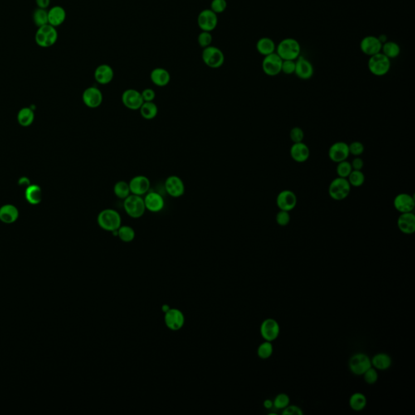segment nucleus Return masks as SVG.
<instances>
[{"label":"nucleus","instance_id":"obj_1","mask_svg":"<svg viewBox=\"0 0 415 415\" xmlns=\"http://www.w3.org/2000/svg\"><path fill=\"white\" fill-rule=\"evenodd\" d=\"M97 221L101 228L110 232L118 231V229L122 226L121 215L113 208L102 210L98 214Z\"/></svg>","mask_w":415,"mask_h":415},{"label":"nucleus","instance_id":"obj_2","mask_svg":"<svg viewBox=\"0 0 415 415\" xmlns=\"http://www.w3.org/2000/svg\"><path fill=\"white\" fill-rule=\"evenodd\" d=\"M276 53L282 60H296L300 56L301 46L296 39H283L276 46Z\"/></svg>","mask_w":415,"mask_h":415},{"label":"nucleus","instance_id":"obj_3","mask_svg":"<svg viewBox=\"0 0 415 415\" xmlns=\"http://www.w3.org/2000/svg\"><path fill=\"white\" fill-rule=\"evenodd\" d=\"M58 37L59 35L56 28L49 24L37 28V32L35 34V41L41 48H50L54 46L57 41Z\"/></svg>","mask_w":415,"mask_h":415},{"label":"nucleus","instance_id":"obj_4","mask_svg":"<svg viewBox=\"0 0 415 415\" xmlns=\"http://www.w3.org/2000/svg\"><path fill=\"white\" fill-rule=\"evenodd\" d=\"M123 208L126 213L134 219L140 218L146 211L144 198L133 194L123 200Z\"/></svg>","mask_w":415,"mask_h":415},{"label":"nucleus","instance_id":"obj_5","mask_svg":"<svg viewBox=\"0 0 415 415\" xmlns=\"http://www.w3.org/2000/svg\"><path fill=\"white\" fill-rule=\"evenodd\" d=\"M351 187L347 178L337 177L329 184L328 192L334 201H344L350 194Z\"/></svg>","mask_w":415,"mask_h":415},{"label":"nucleus","instance_id":"obj_6","mask_svg":"<svg viewBox=\"0 0 415 415\" xmlns=\"http://www.w3.org/2000/svg\"><path fill=\"white\" fill-rule=\"evenodd\" d=\"M370 72L376 76H383L388 73L391 69V60L386 57L383 53L370 56L367 63Z\"/></svg>","mask_w":415,"mask_h":415},{"label":"nucleus","instance_id":"obj_7","mask_svg":"<svg viewBox=\"0 0 415 415\" xmlns=\"http://www.w3.org/2000/svg\"><path fill=\"white\" fill-rule=\"evenodd\" d=\"M201 57L206 66L210 69H219L225 63L224 53L216 46H209L204 48Z\"/></svg>","mask_w":415,"mask_h":415},{"label":"nucleus","instance_id":"obj_8","mask_svg":"<svg viewBox=\"0 0 415 415\" xmlns=\"http://www.w3.org/2000/svg\"><path fill=\"white\" fill-rule=\"evenodd\" d=\"M372 367L371 358L364 353H356L349 358V371L355 376H363V373Z\"/></svg>","mask_w":415,"mask_h":415},{"label":"nucleus","instance_id":"obj_9","mask_svg":"<svg viewBox=\"0 0 415 415\" xmlns=\"http://www.w3.org/2000/svg\"><path fill=\"white\" fill-rule=\"evenodd\" d=\"M283 60L276 52L266 55L262 61V70L265 75L276 76L281 72Z\"/></svg>","mask_w":415,"mask_h":415},{"label":"nucleus","instance_id":"obj_10","mask_svg":"<svg viewBox=\"0 0 415 415\" xmlns=\"http://www.w3.org/2000/svg\"><path fill=\"white\" fill-rule=\"evenodd\" d=\"M280 325L276 319L267 318L260 324V332L263 339L267 342H274L280 335Z\"/></svg>","mask_w":415,"mask_h":415},{"label":"nucleus","instance_id":"obj_11","mask_svg":"<svg viewBox=\"0 0 415 415\" xmlns=\"http://www.w3.org/2000/svg\"><path fill=\"white\" fill-rule=\"evenodd\" d=\"M197 24L202 31L211 33L217 28L218 17L217 14L212 12L210 8L205 9L199 13Z\"/></svg>","mask_w":415,"mask_h":415},{"label":"nucleus","instance_id":"obj_12","mask_svg":"<svg viewBox=\"0 0 415 415\" xmlns=\"http://www.w3.org/2000/svg\"><path fill=\"white\" fill-rule=\"evenodd\" d=\"M298 198L291 190H283L279 192L276 198V205L280 210L290 212L295 208Z\"/></svg>","mask_w":415,"mask_h":415},{"label":"nucleus","instance_id":"obj_13","mask_svg":"<svg viewBox=\"0 0 415 415\" xmlns=\"http://www.w3.org/2000/svg\"><path fill=\"white\" fill-rule=\"evenodd\" d=\"M122 103L127 109L131 110H139L144 100L141 93L137 89H126L122 94Z\"/></svg>","mask_w":415,"mask_h":415},{"label":"nucleus","instance_id":"obj_14","mask_svg":"<svg viewBox=\"0 0 415 415\" xmlns=\"http://www.w3.org/2000/svg\"><path fill=\"white\" fill-rule=\"evenodd\" d=\"M329 159L332 162L338 163L349 158V144L344 141H338L333 143L328 152Z\"/></svg>","mask_w":415,"mask_h":415},{"label":"nucleus","instance_id":"obj_15","mask_svg":"<svg viewBox=\"0 0 415 415\" xmlns=\"http://www.w3.org/2000/svg\"><path fill=\"white\" fill-rule=\"evenodd\" d=\"M165 188L167 194L173 198H179L185 193V184L183 179L177 175H171L165 181Z\"/></svg>","mask_w":415,"mask_h":415},{"label":"nucleus","instance_id":"obj_16","mask_svg":"<svg viewBox=\"0 0 415 415\" xmlns=\"http://www.w3.org/2000/svg\"><path fill=\"white\" fill-rule=\"evenodd\" d=\"M82 100L87 107L96 109L103 103V94L97 87H89L83 93Z\"/></svg>","mask_w":415,"mask_h":415},{"label":"nucleus","instance_id":"obj_17","mask_svg":"<svg viewBox=\"0 0 415 415\" xmlns=\"http://www.w3.org/2000/svg\"><path fill=\"white\" fill-rule=\"evenodd\" d=\"M393 206L400 213L413 212L415 208V196L405 192L400 193L395 196Z\"/></svg>","mask_w":415,"mask_h":415},{"label":"nucleus","instance_id":"obj_18","mask_svg":"<svg viewBox=\"0 0 415 415\" xmlns=\"http://www.w3.org/2000/svg\"><path fill=\"white\" fill-rule=\"evenodd\" d=\"M383 44L380 41L378 37L369 35L363 37L360 41V50L364 55L368 56L377 55L381 52Z\"/></svg>","mask_w":415,"mask_h":415},{"label":"nucleus","instance_id":"obj_19","mask_svg":"<svg viewBox=\"0 0 415 415\" xmlns=\"http://www.w3.org/2000/svg\"><path fill=\"white\" fill-rule=\"evenodd\" d=\"M165 313V323L171 330L178 331L183 328L185 318L182 311L175 308H170Z\"/></svg>","mask_w":415,"mask_h":415},{"label":"nucleus","instance_id":"obj_20","mask_svg":"<svg viewBox=\"0 0 415 415\" xmlns=\"http://www.w3.org/2000/svg\"><path fill=\"white\" fill-rule=\"evenodd\" d=\"M131 194L143 196L149 192L150 180L144 175H137L133 177L129 182Z\"/></svg>","mask_w":415,"mask_h":415},{"label":"nucleus","instance_id":"obj_21","mask_svg":"<svg viewBox=\"0 0 415 415\" xmlns=\"http://www.w3.org/2000/svg\"><path fill=\"white\" fill-rule=\"evenodd\" d=\"M144 206L148 212H159L165 207V200L162 195L157 192H148L144 195Z\"/></svg>","mask_w":415,"mask_h":415},{"label":"nucleus","instance_id":"obj_22","mask_svg":"<svg viewBox=\"0 0 415 415\" xmlns=\"http://www.w3.org/2000/svg\"><path fill=\"white\" fill-rule=\"evenodd\" d=\"M294 74L301 80H309L314 75V67L309 60L299 56L295 60Z\"/></svg>","mask_w":415,"mask_h":415},{"label":"nucleus","instance_id":"obj_23","mask_svg":"<svg viewBox=\"0 0 415 415\" xmlns=\"http://www.w3.org/2000/svg\"><path fill=\"white\" fill-rule=\"evenodd\" d=\"M397 227L405 235H413L415 232V215L413 212L401 213L397 219Z\"/></svg>","mask_w":415,"mask_h":415},{"label":"nucleus","instance_id":"obj_24","mask_svg":"<svg viewBox=\"0 0 415 415\" xmlns=\"http://www.w3.org/2000/svg\"><path fill=\"white\" fill-rule=\"evenodd\" d=\"M114 71L108 64H101L94 71V79L100 85L110 84L114 79Z\"/></svg>","mask_w":415,"mask_h":415},{"label":"nucleus","instance_id":"obj_25","mask_svg":"<svg viewBox=\"0 0 415 415\" xmlns=\"http://www.w3.org/2000/svg\"><path fill=\"white\" fill-rule=\"evenodd\" d=\"M290 157L294 162L304 163L310 158V148L304 143H294L290 149Z\"/></svg>","mask_w":415,"mask_h":415},{"label":"nucleus","instance_id":"obj_26","mask_svg":"<svg viewBox=\"0 0 415 415\" xmlns=\"http://www.w3.org/2000/svg\"><path fill=\"white\" fill-rule=\"evenodd\" d=\"M66 18V11L61 6H53L48 10V24L54 27L57 28L63 25Z\"/></svg>","mask_w":415,"mask_h":415},{"label":"nucleus","instance_id":"obj_27","mask_svg":"<svg viewBox=\"0 0 415 415\" xmlns=\"http://www.w3.org/2000/svg\"><path fill=\"white\" fill-rule=\"evenodd\" d=\"M150 80L156 86H167L171 81V74L167 69L156 68L151 71Z\"/></svg>","mask_w":415,"mask_h":415},{"label":"nucleus","instance_id":"obj_28","mask_svg":"<svg viewBox=\"0 0 415 415\" xmlns=\"http://www.w3.org/2000/svg\"><path fill=\"white\" fill-rule=\"evenodd\" d=\"M19 211L16 206L5 205L0 208V221L3 223L12 224L18 219Z\"/></svg>","mask_w":415,"mask_h":415},{"label":"nucleus","instance_id":"obj_29","mask_svg":"<svg viewBox=\"0 0 415 415\" xmlns=\"http://www.w3.org/2000/svg\"><path fill=\"white\" fill-rule=\"evenodd\" d=\"M372 367L379 371H385L390 368L392 360L391 356L386 353H378L371 358Z\"/></svg>","mask_w":415,"mask_h":415},{"label":"nucleus","instance_id":"obj_30","mask_svg":"<svg viewBox=\"0 0 415 415\" xmlns=\"http://www.w3.org/2000/svg\"><path fill=\"white\" fill-rule=\"evenodd\" d=\"M276 46L274 40L270 37H261L256 42V50L259 54L264 56L276 52Z\"/></svg>","mask_w":415,"mask_h":415},{"label":"nucleus","instance_id":"obj_31","mask_svg":"<svg viewBox=\"0 0 415 415\" xmlns=\"http://www.w3.org/2000/svg\"><path fill=\"white\" fill-rule=\"evenodd\" d=\"M367 400L365 395L362 392H354L350 396L349 400V407L356 412L362 411L367 406Z\"/></svg>","mask_w":415,"mask_h":415},{"label":"nucleus","instance_id":"obj_32","mask_svg":"<svg viewBox=\"0 0 415 415\" xmlns=\"http://www.w3.org/2000/svg\"><path fill=\"white\" fill-rule=\"evenodd\" d=\"M25 198L31 205H38L42 198L41 187L37 185H30L25 190Z\"/></svg>","mask_w":415,"mask_h":415},{"label":"nucleus","instance_id":"obj_33","mask_svg":"<svg viewBox=\"0 0 415 415\" xmlns=\"http://www.w3.org/2000/svg\"><path fill=\"white\" fill-rule=\"evenodd\" d=\"M139 110L142 118L146 120L154 119L158 113V106L153 102H144Z\"/></svg>","mask_w":415,"mask_h":415},{"label":"nucleus","instance_id":"obj_34","mask_svg":"<svg viewBox=\"0 0 415 415\" xmlns=\"http://www.w3.org/2000/svg\"><path fill=\"white\" fill-rule=\"evenodd\" d=\"M381 53H383V55H385L386 57H388L389 60L395 59L398 57V55H400L401 47L395 41H387L383 44Z\"/></svg>","mask_w":415,"mask_h":415},{"label":"nucleus","instance_id":"obj_35","mask_svg":"<svg viewBox=\"0 0 415 415\" xmlns=\"http://www.w3.org/2000/svg\"><path fill=\"white\" fill-rule=\"evenodd\" d=\"M17 120L21 126L29 127L35 120V113L30 108H23L19 111Z\"/></svg>","mask_w":415,"mask_h":415},{"label":"nucleus","instance_id":"obj_36","mask_svg":"<svg viewBox=\"0 0 415 415\" xmlns=\"http://www.w3.org/2000/svg\"><path fill=\"white\" fill-rule=\"evenodd\" d=\"M113 191H114L115 196L120 199V200H124V199L127 198L128 196H130L131 195L129 183L128 182H126V181H118L114 185Z\"/></svg>","mask_w":415,"mask_h":415},{"label":"nucleus","instance_id":"obj_37","mask_svg":"<svg viewBox=\"0 0 415 415\" xmlns=\"http://www.w3.org/2000/svg\"><path fill=\"white\" fill-rule=\"evenodd\" d=\"M33 21L37 28L48 24V11L47 9L37 7L33 12Z\"/></svg>","mask_w":415,"mask_h":415},{"label":"nucleus","instance_id":"obj_38","mask_svg":"<svg viewBox=\"0 0 415 415\" xmlns=\"http://www.w3.org/2000/svg\"><path fill=\"white\" fill-rule=\"evenodd\" d=\"M117 236L124 242H130L134 240L136 232L129 226H121L117 231Z\"/></svg>","mask_w":415,"mask_h":415},{"label":"nucleus","instance_id":"obj_39","mask_svg":"<svg viewBox=\"0 0 415 415\" xmlns=\"http://www.w3.org/2000/svg\"><path fill=\"white\" fill-rule=\"evenodd\" d=\"M365 174L362 171H354L353 170L351 173L348 176L347 180L349 181V184L351 187H360L365 183Z\"/></svg>","mask_w":415,"mask_h":415},{"label":"nucleus","instance_id":"obj_40","mask_svg":"<svg viewBox=\"0 0 415 415\" xmlns=\"http://www.w3.org/2000/svg\"><path fill=\"white\" fill-rule=\"evenodd\" d=\"M273 353H274V346L272 344V342L265 341L258 346L257 355L261 359H268L271 357Z\"/></svg>","mask_w":415,"mask_h":415},{"label":"nucleus","instance_id":"obj_41","mask_svg":"<svg viewBox=\"0 0 415 415\" xmlns=\"http://www.w3.org/2000/svg\"><path fill=\"white\" fill-rule=\"evenodd\" d=\"M337 164H338V166L336 168V172H337L338 177L345 178H348V176L350 174L352 171H353L351 163L348 160H346L343 162H338Z\"/></svg>","mask_w":415,"mask_h":415},{"label":"nucleus","instance_id":"obj_42","mask_svg":"<svg viewBox=\"0 0 415 415\" xmlns=\"http://www.w3.org/2000/svg\"><path fill=\"white\" fill-rule=\"evenodd\" d=\"M290 397L286 393H279L274 400V407L277 410H283L290 405Z\"/></svg>","mask_w":415,"mask_h":415},{"label":"nucleus","instance_id":"obj_43","mask_svg":"<svg viewBox=\"0 0 415 415\" xmlns=\"http://www.w3.org/2000/svg\"><path fill=\"white\" fill-rule=\"evenodd\" d=\"M363 378L367 384H375L378 381L379 375L377 370L374 367H370L363 373Z\"/></svg>","mask_w":415,"mask_h":415},{"label":"nucleus","instance_id":"obj_44","mask_svg":"<svg viewBox=\"0 0 415 415\" xmlns=\"http://www.w3.org/2000/svg\"><path fill=\"white\" fill-rule=\"evenodd\" d=\"M197 41L198 44L202 48H206L208 46H211L212 41V35L210 32H206V31H202V32L198 35L197 37Z\"/></svg>","mask_w":415,"mask_h":415},{"label":"nucleus","instance_id":"obj_45","mask_svg":"<svg viewBox=\"0 0 415 415\" xmlns=\"http://www.w3.org/2000/svg\"><path fill=\"white\" fill-rule=\"evenodd\" d=\"M226 8H227L226 0H212V2L210 3V9L217 15L225 12Z\"/></svg>","mask_w":415,"mask_h":415},{"label":"nucleus","instance_id":"obj_46","mask_svg":"<svg viewBox=\"0 0 415 415\" xmlns=\"http://www.w3.org/2000/svg\"><path fill=\"white\" fill-rule=\"evenodd\" d=\"M365 150L364 144L360 141H353L349 144V154L354 157H360Z\"/></svg>","mask_w":415,"mask_h":415},{"label":"nucleus","instance_id":"obj_47","mask_svg":"<svg viewBox=\"0 0 415 415\" xmlns=\"http://www.w3.org/2000/svg\"><path fill=\"white\" fill-rule=\"evenodd\" d=\"M304 132L301 128L299 127H294L290 132V139L293 143H299V142H304Z\"/></svg>","mask_w":415,"mask_h":415},{"label":"nucleus","instance_id":"obj_48","mask_svg":"<svg viewBox=\"0 0 415 415\" xmlns=\"http://www.w3.org/2000/svg\"><path fill=\"white\" fill-rule=\"evenodd\" d=\"M276 222L280 226H288L290 222V212L280 210L276 215Z\"/></svg>","mask_w":415,"mask_h":415},{"label":"nucleus","instance_id":"obj_49","mask_svg":"<svg viewBox=\"0 0 415 415\" xmlns=\"http://www.w3.org/2000/svg\"><path fill=\"white\" fill-rule=\"evenodd\" d=\"M295 71V60H283L281 72L286 75H292Z\"/></svg>","mask_w":415,"mask_h":415},{"label":"nucleus","instance_id":"obj_50","mask_svg":"<svg viewBox=\"0 0 415 415\" xmlns=\"http://www.w3.org/2000/svg\"><path fill=\"white\" fill-rule=\"evenodd\" d=\"M283 415H304V411H302V409L299 406L292 405V406H286L285 409L282 410Z\"/></svg>","mask_w":415,"mask_h":415},{"label":"nucleus","instance_id":"obj_51","mask_svg":"<svg viewBox=\"0 0 415 415\" xmlns=\"http://www.w3.org/2000/svg\"><path fill=\"white\" fill-rule=\"evenodd\" d=\"M141 93L142 98L144 102H153L156 98V93L153 89H145Z\"/></svg>","mask_w":415,"mask_h":415},{"label":"nucleus","instance_id":"obj_52","mask_svg":"<svg viewBox=\"0 0 415 415\" xmlns=\"http://www.w3.org/2000/svg\"><path fill=\"white\" fill-rule=\"evenodd\" d=\"M352 169L354 171H362L364 167V162L360 157H355L351 162Z\"/></svg>","mask_w":415,"mask_h":415},{"label":"nucleus","instance_id":"obj_53","mask_svg":"<svg viewBox=\"0 0 415 415\" xmlns=\"http://www.w3.org/2000/svg\"><path fill=\"white\" fill-rule=\"evenodd\" d=\"M36 4L39 8L47 9L50 5V0H35Z\"/></svg>","mask_w":415,"mask_h":415},{"label":"nucleus","instance_id":"obj_54","mask_svg":"<svg viewBox=\"0 0 415 415\" xmlns=\"http://www.w3.org/2000/svg\"><path fill=\"white\" fill-rule=\"evenodd\" d=\"M263 406L267 410H271L274 407V401L271 399H266L263 402Z\"/></svg>","mask_w":415,"mask_h":415},{"label":"nucleus","instance_id":"obj_55","mask_svg":"<svg viewBox=\"0 0 415 415\" xmlns=\"http://www.w3.org/2000/svg\"><path fill=\"white\" fill-rule=\"evenodd\" d=\"M169 307H168V306L167 305L163 306V308H162V310H163V311H164V312H167V311L169 310Z\"/></svg>","mask_w":415,"mask_h":415}]
</instances>
